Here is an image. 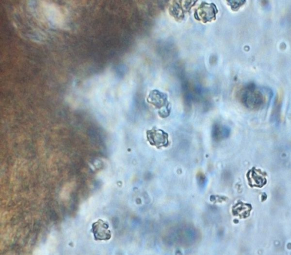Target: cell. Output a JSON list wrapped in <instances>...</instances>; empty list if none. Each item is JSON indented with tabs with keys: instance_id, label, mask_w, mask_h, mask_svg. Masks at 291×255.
Listing matches in <instances>:
<instances>
[{
	"instance_id": "cell-1",
	"label": "cell",
	"mask_w": 291,
	"mask_h": 255,
	"mask_svg": "<svg viewBox=\"0 0 291 255\" xmlns=\"http://www.w3.org/2000/svg\"><path fill=\"white\" fill-rule=\"evenodd\" d=\"M39 3L40 16L54 26L62 27L65 23L64 14L60 7L53 2L41 1Z\"/></svg>"
},
{
	"instance_id": "cell-2",
	"label": "cell",
	"mask_w": 291,
	"mask_h": 255,
	"mask_svg": "<svg viewBox=\"0 0 291 255\" xmlns=\"http://www.w3.org/2000/svg\"><path fill=\"white\" fill-rule=\"evenodd\" d=\"M218 11L214 3L203 1L195 11L194 17L196 20L204 23L215 21Z\"/></svg>"
},
{
	"instance_id": "cell-3",
	"label": "cell",
	"mask_w": 291,
	"mask_h": 255,
	"mask_svg": "<svg viewBox=\"0 0 291 255\" xmlns=\"http://www.w3.org/2000/svg\"><path fill=\"white\" fill-rule=\"evenodd\" d=\"M91 233L94 240L96 241H108L112 238L111 231L109 229V225L101 219L93 223Z\"/></svg>"
},
{
	"instance_id": "cell-4",
	"label": "cell",
	"mask_w": 291,
	"mask_h": 255,
	"mask_svg": "<svg viewBox=\"0 0 291 255\" xmlns=\"http://www.w3.org/2000/svg\"><path fill=\"white\" fill-rule=\"evenodd\" d=\"M147 139L152 145L156 147L167 146L168 136L167 133L159 129H153L147 131Z\"/></svg>"
},
{
	"instance_id": "cell-5",
	"label": "cell",
	"mask_w": 291,
	"mask_h": 255,
	"mask_svg": "<svg viewBox=\"0 0 291 255\" xmlns=\"http://www.w3.org/2000/svg\"><path fill=\"white\" fill-rule=\"evenodd\" d=\"M196 1H185L184 6H182L183 1H172L169 7L170 13L175 19L180 20L184 17L185 11H188L191 9L192 6L190 5L195 4Z\"/></svg>"
},
{
	"instance_id": "cell-6",
	"label": "cell",
	"mask_w": 291,
	"mask_h": 255,
	"mask_svg": "<svg viewBox=\"0 0 291 255\" xmlns=\"http://www.w3.org/2000/svg\"><path fill=\"white\" fill-rule=\"evenodd\" d=\"M147 101L158 109L167 108L169 105L167 94L157 89L152 90L150 92L147 97Z\"/></svg>"
}]
</instances>
